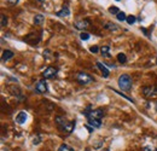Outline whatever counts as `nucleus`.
Segmentation results:
<instances>
[{
  "label": "nucleus",
  "instance_id": "1a4fd4ad",
  "mask_svg": "<svg viewBox=\"0 0 157 151\" xmlns=\"http://www.w3.org/2000/svg\"><path fill=\"white\" fill-rule=\"evenodd\" d=\"M97 67L99 68V70L101 72V75L104 76L105 79H106V77H109V75H110V72H109L108 67H106L104 63H101V62H97Z\"/></svg>",
  "mask_w": 157,
  "mask_h": 151
},
{
  "label": "nucleus",
  "instance_id": "7c9ffc66",
  "mask_svg": "<svg viewBox=\"0 0 157 151\" xmlns=\"http://www.w3.org/2000/svg\"><path fill=\"white\" fill-rule=\"evenodd\" d=\"M116 1H120V0H116Z\"/></svg>",
  "mask_w": 157,
  "mask_h": 151
},
{
  "label": "nucleus",
  "instance_id": "9b49d317",
  "mask_svg": "<svg viewBox=\"0 0 157 151\" xmlns=\"http://www.w3.org/2000/svg\"><path fill=\"white\" fill-rule=\"evenodd\" d=\"M15 53L11 51V50H4L2 51V56H1V59L2 62H6V60H10L11 58H13Z\"/></svg>",
  "mask_w": 157,
  "mask_h": 151
},
{
  "label": "nucleus",
  "instance_id": "f03ea898",
  "mask_svg": "<svg viewBox=\"0 0 157 151\" xmlns=\"http://www.w3.org/2000/svg\"><path fill=\"white\" fill-rule=\"evenodd\" d=\"M118 87L122 90V91H129L133 86V82H132V77L128 75V74H122V75L118 77L117 80Z\"/></svg>",
  "mask_w": 157,
  "mask_h": 151
},
{
  "label": "nucleus",
  "instance_id": "39448f33",
  "mask_svg": "<svg viewBox=\"0 0 157 151\" xmlns=\"http://www.w3.org/2000/svg\"><path fill=\"white\" fill-rule=\"evenodd\" d=\"M104 110L103 109H100V108H98V109H96V110H92L91 111V114L87 116V120L88 118H96V120H101L103 117H104Z\"/></svg>",
  "mask_w": 157,
  "mask_h": 151
},
{
  "label": "nucleus",
  "instance_id": "7ed1b4c3",
  "mask_svg": "<svg viewBox=\"0 0 157 151\" xmlns=\"http://www.w3.org/2000/svg\"><path fill=\"white\" fill-rule=\"evenodd\" d=\"M141 93L146 98H155L157 97V88L155 86H144L141 88Z\"/></svg>",
  "mask_w": 157,
  "mask_h": 151
},
{
  "label": "nucleus",
  "instance_id": "393cba45",
  "mask_svg": "<svg viewBox=\"0 0 157 151\" xmlns=\"http://www.w3.org/2000/svg\"><path fill=\"white\" fill-rule=\"evenodd\" d=\"M143 151H157L156 148H152V146H145Z\"/></svg>",
  "mask_w": 157,
  "mask_h": 151
},
{
  "label": "nucleus",
  "instance_id": "bb28decb",
  "mask_svg": "<svg viewBox=\"0 0 157 151\" xmlns=\"http://www.w3.org/2000/svg\"><path fill=\"white\" fill-rule=\"evenodd\" d=\"M6 2H9V4H11V5H16V4L18 2V0H6Z\"/></svg>",
  "mask_w": 157,
  "mask_h": 151
},
{
  "label": "nucleus",
  "instance_id": "ddd939ff",
  "mask_svg": "<svg viewBox=\"0 0 157 151\" xmlns=\"http://www.w3.org/2000/svg\"><path fill=\"white\" fill-rule=\"evenodd\" d=\"M88 125L92 126V128H99V127H101V120L88 118Z\"/></svg>",
  "mask_w": 157,
  "mask_h": 151
},
{
  "label": "nucleus",
  "instance_id": "2eb2a0df",
  "mask_svg": "<svg viewBox=\"0 0 157 151\" xmlns=\"http://www.w3.org/2000/svg\"><path fill=\"white\" fill-rule=\"evenodd\" d=\"M44 21H45V16L39 14V15H36V16L34 17V24H35V25H41V24L44 23Z\"/></svg>",
  "mask_w": 157,
  "mask_h": 151
},
{
  "label": "nucleus",
  "instance_id": "cd10ccee",
  "mask_svg": "<svg viewBox=\"0 0 157 151\" xmlns=\"http://www.w3.org/2000/svg\"><path fill=\"white\" fill-rule=\"evenodd\" d=\"M36 2H39V4H42V2H45V0H35Z\"/></svg>",
  "mask_w": 157,
  "mask_h": 151
},
{
  "label": "nucleus",
  "instance_id": "c756f323",
  "mask_svg": "<svg viewBox=\"0 0 157 151\" xmlns=\"http://www.w3.org/2000/svg\"><path fill=\"white\" fill-rule=\"evenodd\" d=\"M155 109H156V111H157V103H156V105H155Z\"/></svg>",
  "mask_w": 157,
  "mask_h": 151
},
{
  "label": "nucleus",
  "instance_id": "20e7f679",
  "mask_svg": "<svg viewBox=\"0 0 157 151\" xmlns=\"http://www.w3.org/2000/svg\"><path fill=\"white\" fill-rule=\"evenodd\" d=\"M76 80H78V82L80 85H88V83L93 82L94 79L91 75L86 74V73H78V75H76Z\"/></svg>",
  "mask_w": 157,
  "mask_h": 151
},
{
  "label": "nucleus",
  "instance_id": "6ab92c4d",
  "mask_svg": "<svg viewBox=\"0 0 157 151\" xmlns=\"http://www.w3.org/2000/svg\"><path fill=\"white\" fill-rule=\"evenodd\" d=\"M58 151H74V149L70 148V146L67 145V144H62V145L58 148Z\"/></svg>",
  "mask_w": 157,
  "mask_h": 151
},
{
  "label": "nucleus",
  "instance_id": "2f4dec72",
  "mask_svg": "<svg viewBox=\"0 0 157 151\" xmlns=\"http://www.w3.org/2000/svg\"><path fill=\"white\" fill-rule=\"evenodd\" d=\"M156 62H157V59H156Z\"/></svg>",
  "mask_w": 157,
  "mask_h": 151
},
{
  "label": "nucleus",
  "instance_id": "9d476101",
  "mask_svg": "<svg viewBox=\"0 0 157 151\" xmlns=\"http://www.w3.org/2000/svg\"><path fill=\"white\" fill-rule=\"evenodd\" d=\"M56 16H58V17H68V16H70V9L67 5L63 6L62 10H59V11L56 12Z\"/></svg>",
  "mask_w": 157,
  "mask_h": 151
},
{
  "label": "nucleus",
  "instance_id": "b1692460",
  "mask_svg": "<svg viewBox=\"0 0 157 151\" xmlns=\"http://www.w3.org/2000/svg\"><path fill=\"white\" fill-rule=\"evenodd\" d=\"M90 51H91L92 53H97L98 51H100V48H99L98 46H92V47L90 48Z\"/></svg>",
  "mask_w": 157,
  "mask_h": 151
},
{
  "label": "nucleus",
  "instance_id": "423d86ee",
  "mask_svg": "<svg viewBox=\"0 0 157 151\" xmlns=\"http://www.w3.org/2000/svg\"><path fill=\"white\" fill-rule=\"evenodd\" d=\"M57 69L56 68H53V67H48V68H46L45 70H44V73H42V76H44V79H52V77H55V76L57 75Z\"/></svg>",
  "mask_w": 157,
  "mask_h": 151
},
{
  "label": "nucleus",
  "instance_id": "a878e982",
  "mask_svg": "<svg viewBox=\"0 0 157 151\" xmlns=\"http://www.w3.org/2000/svg\"><path fill=\"white\" fill-rule=\"evenodd\" d=\"M39 143H40V138L39 137H35V138L33 139V144H34V145H38Z\"/></svg>",
  "mask_w": 157,
  "mask_h": 151
},
{
  "label": "nucleus",
  "instance_id": "f3484780",
  "mask_svg": "<svg viewBox=\"0 0 157 151\" xmlns=\"http://www.w3.org/2000/svg\"><path fill=\"white\" fill-rule=\"evenodd\" d=\"M117 60L118 63H121V64H124L126 62H127V57L124 53H118L117 55Z\"/></svg>",
  "mask_w": 157,
  "mask_h": 151
},
{
  "label": "nucleus",
  "instance_id": "aec40b11",
  "mask_svg": "<svg viewBox=\"0 0 157 151\" xmlns=\"http://www.w3.org/2000/svg\"><path fill=\"white\" fill-rule=\"evenodd\" d=\"M0 19H1V22H0L1 27H6V24H7V17H6V15L1 14L0 15Z\"/></svg>",
  "mask_w": 157,
  "mask_h": 151
},
{
  "label": "nucleus",
  "instance_id": "f8f14e48",
  "mask_svg": "<svg viewBox=\"0 0 157 151\" xmlns=\"http://www.w3.org/2000/svg\"><path fill=\"white\" fill-rule=\"evenodd\" d=\"M27 118H28V116H27V113H24V111H21V113H18V115L16 116V122H17L18 125H23V123L27 121Z\"/></svg>",
  "mask_w": 157,
  "mask_h": 151
},
{
  "label": "nucleus",
  "instance_id": "4468645a",
  "mask_svg": "<svg viewBox=\"0 0 157 151\" xmlns=\"http://www.w3.org/2000/svg\"><path fill=\"white\" fill-rule=\"evenodd\" d=\"M104 28H105L106 30H110V32H116V30H118V27L115 23H113V22H108V23L104 25Z\"/></svg>",
  "mask_w": 157,
  "mask_h": 151
},
{
  "label": "nucleus",
  "instance_id": "f257e3e1",
  "mask_svg": "<svg viewBox=\"0 0 157 151\" xmlns=\"http://www.w3.org/2000/svg\"><path fill=\"white\" fill-rule=\"evenodd\" d=\"M55 121H56L58 128L62 132L71 133L74 131V128H75V121H69V120H67L63 116H57L55 118Z\"/></svg>",
  "mask_w": 157,
  "mask_h": 151
},
{
  "label": "nucleus",
  "instance_id": "0eeeda50",
  "mask_svg": "<svg viewBox=\"0 0 157 151\" xmlns=\"http://www.w3.org/2000/svg\"><path fill=\"white\" fill-rule=\"evenodd\" d=\"M35 91L39 93V95H45L47 92V85H46V81L45 80H40L38 81L36 86H35Z\"/></svg>",
  "mask_w": 157,
  "mask_h": 151
},
{
  "label": "nucleus",
  "instance_id": "c85d7f7f",
  "mask_svg": "<svg viewBox=\"0 0 157 151\" xmlns=\"http://www.w3.org/2000/svg\"><path fill=\"white\" fill-rule=\"evenodd\" d=\"M101 151H109V149H103Z\"/></svg>",
  "mask_w": 157,
  "mask_h": 151
},
{
  "label": "nucleus",
  "instance_id": "a211bd4d",
  "mask_svg": "<svg viewBox=\"0 0 157 151\" xmlns=\"http://www.w3.org/2000/svg\"><path fill=\"white\" fill-rule=\"evenodd\" d=\"M116 18H117L120 22H123V21L127 19V16H126V14H124L123 11H120L117 15H116Z\"/></svg>",
  "mask_w": 157,
  "mask_h": 151
},
{
  "label": "nucleus",
  "instance_id": "dca6fc26",
  "mask_svg": "<svg viewBox=\"0 0 157 151\" xmlns=\"http://www.w3.org/2000/svg\"><path fill=\"white\" fill-rule=\"evenodd\" d=\"M109 51H110V47L109 46H103L100 47V53L103 57H109Z\"/></svg>",
  "mask_w": 157,
  "mask_h": 151
},
{
  "label": "nucleus",
  "instance_id": "6e6552de",
  "mask_svg": "<svg viewBox=\"0 0 157 151\" xmlns=\"http://www.w3.org/2000/svg\"><path fill=\"white\" fill-rule=\"evenodd\" d=\"M74 25H75V28L78 29V30H85V29H87L91 25V22L88 19H80L78 22H75Z\"/></svg>",
  "mask_w": 157,
  "mask_h": 151
},
{
  "label": "nucleus",
  "instance_id": "5701e85b",
  "mask_svg": "<svg viewBox=\"0 0 157 151\" xmlns=\"http://www.w3.org/2000/svg\"><path fill=\"white\" fill-rule=\"evenodd\" d=\"M127 23L128 24H133V23H136V21H137V18H136V16H127Z\"/></svg>",
  "mask_w": 157,
  "mask_h": 151
},
{
  "label": "nucleus",
  "instance_id": "4be33fe9",
  "mask_svg": "<svg viewBox=\"0 0 157 151\" xmlns=\"http://www.w3.org/2000/svg\"><path fill=\"white\" fill-rule=\"evenodd\" d=\"M109 12L113 14V15H117L118 12H120V10H118L116 6H111V7H109Z\"/></svg>",
  "mask_w": 157,
  "mask_h": 151
},
{
  "label": "nucleus",
  "instance_id": "412c9836",
  "mask_svg": "<svg viewBox=\"0 0 157 151\" xmlns=\"http://www.w3.org/2000/svg\"><path fill=\"white\" fill-rule=\"evenodd\" d=\"M90 38H91V35H90L88 33H86V32H82V33L80 34V39H81V40H83V41L88 40Z\"/></svg>",
  "mask_w": 157,
  "mask_h": 151
}]
</instances>
